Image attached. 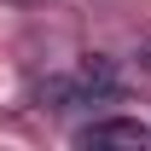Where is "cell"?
Segmentation results:
<instances>
[{
  "mask_svg": "<svg viewBox=\"0 0 151 151\" xmlns=\"http://www.w3.org/2000/svg\"><path fill=\"white\" fill-rule=\"evenodd\" d=\"M87 139H151V128H134V122H111V128H87Z\"/></svg>",
  "mask_w": 151,
  "mask_h": 151,
  "instance_id": "cell-1",
  "label": "cell"
}]
</instances>
